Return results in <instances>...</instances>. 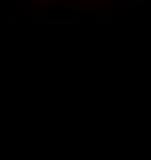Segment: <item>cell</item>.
<instances>
[{"label": "cell", "instance_id": "6da1fadb", "mask_svg": "<svg viewBox=\"0 0 151 160\" xmlns=\"http://www.w3.org/2000/svg\"><path fill=\"white\" fill-rule=\"evenodd\" d=\"M119 2H129V0H119Z\"/></svg>", "mask_w": 151, "mask_h": 160}]
</instances>
